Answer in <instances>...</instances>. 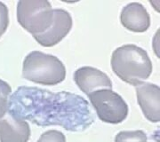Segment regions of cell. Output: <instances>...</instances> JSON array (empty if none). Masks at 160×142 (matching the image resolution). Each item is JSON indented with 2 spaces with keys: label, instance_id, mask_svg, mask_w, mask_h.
<instances>
[{
  "label": "cell",
  "instance_id": "cell-6",
  "mask_svg": "<svg viewBox=\"0 0 160 142\" xmlns=\"http://www.w3.org/2000/svg\"><path fill=\"white\" fill-rule=\"evenodd\" d=\"M53 18L51 26L42 34L34 38L40 46L52 47L56 46L69 34L72 28L73 21L69 12L63 9H53Z\"/></svg>",
  "mask_w": 160,
  "mask_h": 142
},
{
  "label": "cell",
  "instance_id": "cell-13",
  "mask_svg": "<svg viewBox=\"0 0 160 142\" xmlns=\"http://www.w3.org/2000/svg\"><path fill=\"white\" fill-rule=\"evenodd\" d=\"M37 142H66V137L62 131L50 130L44 132Z\"/></svg>",
  "mask_w": 160,
  "mask_h": 142
},
{
  "label": "cell",
  "instance_id": "cell-5",
  "mask_svg": "<svg viewBox=\"0 0 160 142\" xmlns=\"http://www.w3.org/2000/svg\"><path fill=\"white\" fill-rule=\"evenodd\" d=\"M101 121L118 125L128 115V106L125 100L111 89H100L88 95Z\"/></svg>",
  "mask_w": 160,
  "mask_h": 142
},
{
  "label": "cell",
  "instance_id": "cell-1",
  "mask_svg": "<svg viewBox=\"0 0 160 142\" xmlns=\"http://www.w3.org/2000/svg\"><path fill=\"white\" fill-rule=\"evenodd\" d=\"M7 113L15 120H28L41 127L62 126L72 132L86 131L94 121L89 103L83 97L28 86H21L12 94Z\"/></svg>",
  "mask_w": 160,
  "mask_h": 142
},
{
  "label": "cell",
  "instance_id": "cell-10",
  "mask_svg": "<svg viewBox=\"0 0 160 142\" xmlns=\"http://www.w3.org/2000/svg\"><path fill=\"white\" fill-rule=\"evenodd\" d=\"M31 131L28 122L8 116L0 119V142H28Z\"/></svg>",
  "mask_w": 160,
  "mask_h": 142
},
{
  "label": "cell",
  "instance_id": "cell-2",
  "mask_svg": "<svg viewBox=\"0 0 160 142\" xmlns=\"http://www.w3.org/2000/svg\"><path fill=\"white\" fill-rule=\"evenodd\" d=\"M110 64L116 76L134 86L148 79L153 69L148 52L135 45L117 48L112 53Z\"/></svg>",
  "mask_w": 160,
  "mask_h": 142
},
{
  "label": "cell",
  "instance_id": "cell-3",
  "mask_svg": "<svg viewBox=\"0 0 160 142\" xmlns=\"http://www.w3.org/2000/svg\"><path fill=\"white\" fill-rule=\"evenodd\" d=\"M22 77L38 85H56L65 79L66 68L56 56L33 51L23 61Z\"/></svg>",
  "mask_w": 160,
  "mask_h": 142
},
{
  "label": "cell",
  "instance_id": "cell-4",
  "mask_svg": "<svg viewBox=\"0 0 160 142\" xmlns=\"http://www.w3.org/2000/svg\"><path fill=\"white\" fill-rule=\"evenodd\" d=\"M53 9L47 0H21L17 5L18 22L33 37L51 26Z\"/></svg>",
  "mask_w": 160,
  "mask_h": 142
},
{
  "label": "cell",
  "instance_id": "cell-12",
  "mask_svg": "<svg viewBox=\"0 0 160 142\" xmlns=\"http://www.w3.org/2000/svg\"><path fill=\"white\" fill-rule=\"evenodd\" d=\"M12 88L8 83L0 79V119L6 116L8 111L9 96L11 95Z\"/></svg>",
  "mask_w": 160,
  "mask_h": 142
},
{
  "label": "cell",
  "instance_id": "cell-8",
  "mask_svg": "<svg viewBox=\"0 0 160 142\" xmlns=\"http://www.w3.org/2000/svg\"><path fill=\"white\" fill-rule=\"evenodd\" d=\"M74 81L87 96L99 88H112V82L109 76L100 69L92 67H82L77 69Z\"/></svg>",
  "mask_w": 160,
  "mask_h": 142
},
{
  "label": "cell",
  "instance_id": "cell-9",
  "mask_svg": "<svg viewBox=\"0 0 160 142\" xmlns=\"http://www.w3.org/2000/svg\"><path fill=\"white\" fill-rule=\"evenodd\" d=\"M121 24L128 30L143 33L150 26V16L146 8L140 3H130L121 11Z\"/></svg>",
  "mask_w": 160,
  "mask_h": 142
},
{
  "label": "cell",
  "instance_id": "cell-11",
  "mask_svg": "<svg viewBox=\"0 0 160 142\" xmlns=\"http://www.w3.org/2000/svg\"><path fill=\"white\" fill-rule=\"evenodd\" d=\"M115 142H148V138L143 131H123L115 137Z\"/></svg>",
  "mask_w": 160,
  "mask_h": 142
},
{
  "label": "cell",
  "instance_id": "cell-7",
  "mask_svg": "<svg viewBox=\"0 0 160 142\" xmlns=\"http://www.w3.org/2000/svg\"><path fill=\"white\" fill-rule=\"evenodd\" d=\"M139 106L144 116L151 123L160 121V89L158 85L142 83L135 86Z\"/></svg>",
  "mask_w": 160,
  "mask_h": 142
},
{
  "label": "cell",
  "instance_id": "cell-14",
  "mask_svg": "<svg viewBox=\"0 0 160 142\" xmlns=\"http://www.w3.org/2000/svg\"><path fill=\"white\" fill-rule=\"evenodd\" d=\"M9 26V11L7 6L0 2V37L6 33Z\"/></svg>",
  "mask_w": 160,
  "mask_h": 142
}]
</instances>
